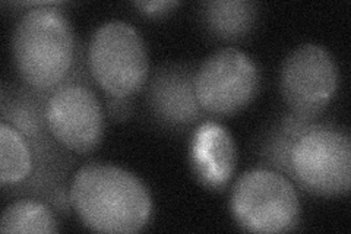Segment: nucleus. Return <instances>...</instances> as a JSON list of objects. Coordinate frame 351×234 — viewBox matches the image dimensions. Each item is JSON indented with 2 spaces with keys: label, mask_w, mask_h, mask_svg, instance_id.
I'll return each instance as SVG.
<instances>
[{
  "label": "nucleus",
  "mask_w": 351,
  "mask_h": 234,
  "mask_svg": "<svg viewBox=\"0 0 351 234\" xmlns=\"http://www.w3.org/2000/svg\"><path fill=\"white\" fill-rule=\"evenodd\" d=\"M126 100L128 98H116V97H112V100H110L108 110H110V115L113 116V119H126L129 116L130 108L128 107Z\"/></svg>",
  "instance_id": "2eb2a0df"
},
{
  "label": "nucleus",
  "mask_w": 351,
  "mask_h": 234,
  "mask_svg": "<svg viewBox=\"0 0 351 234\" xmlns=\"http://www.w3.org/2000/svg\"><path fill=\"white\" fill-rule=\"evenodd\" d=\"M51 137L76 154L94 151L101 142L104 115L93 90L82 84L60 85L44 107Z\"/></svg>",
  "instance_id": "6e6552de"
},
{
  "label": "nucleus",
  "mask_w": 351,
  "mask_h": 234,
  "mask_svg": "<svg viewBox=\"0 0 351 234\" xmlns=\"http://www.w3.org/2000/svg\"><path fill=\"white\" fill-rule=\"evenodd\" d=\"M3 234H51L58 231L53 211L34 199H21L10 204L0 220Z\"/></svg>",
  "instance_id": "f8f14e48"
},
{
  "label": "nucleus",
  "mask_w": 351,
  "mask_h": 234,
  "mask_svg": "<svg viewBox=\"0 0 351 234\" xmlns=\"http://www.w3.org/2000/svg\"><path fill=\"white\" fill-rule=\"evenodd\" d=\"M191 161L202 185L226 186L236 169V145L228 130L215 121L201 125L192 138Z\"/></svg>",
  "instance_id": "1a4fd4ad"
},
{
  "label": "nucleus",
  "mask_w": 351,
  "mask_h": 234,
  "mask_svg": "<svg viewBox=\"0 0 351 234\" xmlns=\"http://www.w3.org/2000/svg\"><path fill=\"white\" fill-rule=\"evenodd\" d=\"M230 209L237 224L252 233H284L298 226L300 202L291 182L281 173L255 169L233 186Z\"/></svg>",
  "instance_id": "20e7f679"
},
{
  "label": "nucleus",
  "mask_w": 351,
  "mask_h": 234,
  "mask_svg": "<svg viewBox=\"0 0 351 234\" xmlns=\"http://www.w3.org/2000/svg\"><path fill=\"white\" fill-rule=\"evenodd\" d=\"M88 68L110 97L129 98L147 82L149 62L139 32L125 21L98 27L88 46Z\"/></svg>",
  "instance_id": "7ed1b4c3"
},
{
  "label": "nucleus",
  "mask_w": 351,
  "mask_h": 234,
  "mask_svg": "<svg viewBox=\"0 0 351 234\" xmlns=\"http://www.w3.org/2000/svg\"><path fill=\"white\" fill-rule=\"evenodd\" d=\"M75 36L56 3H38L18 21L12 51L21 80L40 93L58 90L75 60Z\"/></svg>",
  "instance_id": "f03ea898"
},
{
  "label": "nucleus",
  "mask_w": 351,
  "mask_h": 234,
  "mask_svg": "<svg viewBox=\"0 0 351 234\" xmlns=\"http://www.w3.org/2000/svg\"><path fill=\"white\" fill-rule=\"evenodd\" d=\"M290 174L309 194L346 195L351 186V141L346 132L313 125L294 143Z\"/></svg>",
  "instance_id": "39448f33"
},
{
  "label": "nucleus",
  "mask_w": 351,
  "mask_h": 234,
  "mask_svg": "<svg viewBox=\"0 0 351 234\" xmlns=\"http://www.w3.org/2000/svg\"><path fill=\"white\" fill-rule=\"evenodd\" d=\"M179 2H170V0H154V2H135L134 6L138 8L142 14L148 16H162L169 14L171 9L178 8Z\"/></svg>",
  "instance_id": "4468645a"
},
{
  "label": "nucleus",
  "mask_w": 351,
  "mask_h": 234,
  "mask_svg": "<svg viewBox=\"0 0 351 234\" xmlns=\"http://www.w3.org/2000/svg\"><path fill=\"white\" fill-rule=\"evenodd\" d=\"M193 78L176 69L157 76L151 85V103L160 117L176 125L189 124L197 117L202 108L195 95Z\"/></svg>",
  "instance_id": "9d476101"
},
{
  "label": "nucleus",
  "mask_w": 351,
  "mask_h": 234,
  "mask_svg": "<svg viewBox=\"0 0 351 234\" xmlns=\"http://www.w3.org/2000/svg\"><path fill=\"white\" fill-rule=\"evenodd\" d=\"M32 172V154L24 137L12 125H0V182L16 185L24 182Z\"/></svg>",
  "instance_id": "ddd939ff"
},
{
  "label": "nucleus",
  "mask_w": 351,
  "mask_h": 234,
  "mask_svg": "<svg viewBox=\"0 0 351 234\" xmlns=\"http://www.w3.org/2000/svg\"><path fill=\"white\" fill-rule=\"evenodd\" d=\"M338 66L325 47L303 44L293 50L281 68L280 86L291 113L313 119L331 103L338 90Z\"/></svg>",
  "instance_id": "0eeeda50"
},
{
  "label": "nucleus",
  "mask_w": 351,
  "mask_h": 234,
  "mask_svg": "<svg viewBox=\"0 0 351 234\" xmlns=\"http://www.w3.org/2000/svg\"><path fill=\"white\" fill-rule=\"evenodd\" d=\"M69 199L82 224L97 233H138L152 214L147 186L134 173L113 164L81 167L73 176Z\"/></svg>",
  "instance_id": "f257e3e1"
},
{
  "label": "nucleus",
  "mask_w": 351,
  "mask_h": 234,
  "mask_svg": "<svg viewBox=\"0 0 351 234\" xmlns=\"http://www.w3.org/2000/svg\"><path fill=\"white\" fill-rule=\"evenodd\" d=\"M258 8L246 0H217L202 6V19L214 36L234 40L246 36L255 25Z\"/></svg>",
  "instance_id": "9b49d317"
},
{
  "label": "nucleus",
  "mask_w": 351,
  "mask_h": 234,
  "mask_svg": "<svg viewBox=\"0 0 351 234\" xmlns=\"http://www.w3.org/2000/svg\"><path fill=\"white\" fill-rule=\"evenodd\" d=\"M259 84L256 63L236 47H226L211 54L193 78L197 104L214 116L239 113L256 97Z\"/></svg>",
  "instance_id": "423d86ee"
}]
</instances>
